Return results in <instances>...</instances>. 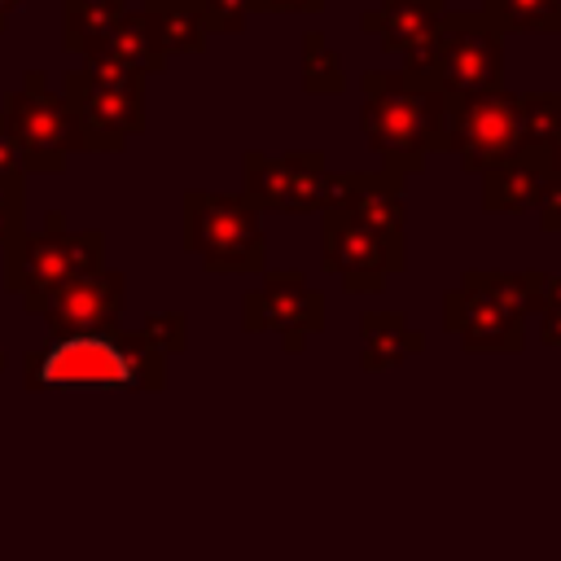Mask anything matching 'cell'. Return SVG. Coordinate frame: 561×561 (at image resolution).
<instances>
[{
    "mask_svg": "<svg viewBox=\"0 0 561 561\" xmlns=\"http://www.w3.org/2000/svg\"><path fill=\"white\" fill-rule=\"evenodd\" d=\"M460 285L478 289L482 298H491L495 307H504L508 316L526 320L539 311V289H543V272L539 267H465L460 272Z\"/></svg>",
    "mask_w": 561,
    "mask_h": 561,
    "instance_id": "17",
    "label": "cell"
},
{
    "mask_svg": "<svg viewBox=\"0 0 561 561\" xmlns=\"http://www.w3.org/2000/svg\"><path fill=\"white\" fill-rule=\"evenodd\" d=\"M202 13H206V31H241L250 18V4L245 0H202Z\"/></svg>",
    "mask_w": 561,
    "mask_h": 561,
    "instance_id": "24",
    "label": "cell"
},
{
    "mask_svg": "<svg viewBox=\"0 0 561 561\" xmlns=\"http://www.w3.org/2000/svg\"><path fill=\"white\" fill-rule=\"evenodd\" d=\"M22 232V188H0V245Z\"/></svg>",
    "mask_w": 561,
    "mask_h": 561,
    "instance_id": "26",
    "label": "cell"
},
{
    "mask_svg": "<svg viewBox=\"0 0 561 561\" xmlns=\"http://www.w3.org/2000/svg\"><path fill=\"white\" fill-rule=\"evenodd\" d=\"M346 210L351 219L368 224L381 237H403L408 202H403V175L394 171H329V202Z\"/></svg>",
    "mask_w": 561,
    "mask_h": 561,
    "instance_id": "13",
    "label": "cell"
},
{
    "mask_svg": "<svg viewBox=\"0 0 561 561\" xmlns=\"http://www.w3.org/2000/svg\"><path fill=\"white\" fill-rule=\"evenodd\" d=\"M539 342L543 346H561V272H543V289H539Z\"/></svg>",
    "mask_w": 561,
    "mask_h": 561,
    "instance_id": "23",
    "label": "cell"
},
{
    "mask_svg": "<svg viewBox=\"0 0 561 561\" xmlns=\"http://www.w3.org/2000/svg\"><path fill=\"white\" fill-rule=\"evenodd\" d=\"M543 162H548V175H561V127H557V136L543 145Z\"/></svg>",
    "mask_w": 561,
    "mask_h": 561,
    "instance_id": "28",
    "label": "cell"
},
{
    "mask_svg": "<svg viewBox=\"0 0 561 561\" xmlns=\"http://www.w3.org/2000/svg\"><path fill=\"white\" fill-rule=\"evenodd\" d=\"M96 267H105V232H70L61 215H48L39 232H18L4 245V289L26 311H35L57 285Z\"/></svg>",
    "mask_w": 561,
    "mask_h": 561,
    "instance_id": "4",
    "label": "cell"
},
{
    "mask_svg": "<svg viewBox=\"0 0 561 561\" xmlns=\"http://www.w3.org/2000/svg\"><path fill=\"white\" fill-rule=\"evenodd\" d=\"M416 83H430L443 96H478L504 88V31L486 13H443L430 75Z\"/></svg>",
    "mask_w": 561,
    "mask_h": 561,
    "instance_id": "5",
    "label": "cell"
},
{
    "mask_svg": "<svg viewBox=\"0 0 561 561\" xmlns=\"http://www.w3.org/2000/svg\"><path fill=\"white\" fill-rule=\"evenodd\" d=\"M443 329L469 355H517L526 346V324L460 280L443 294Z\"/></svg>",
    "mask_w": 561,
    "mask_h": 561,
    "instance_id": "12",
    "label": "cell"
},
{
    "mask_svg": "<svg viewBox=\"0 0 561 561\" xmlns=\"http://www.w3.org/2000/svg\"><path fill=\"white\" fill-rule=\"evenodd\" d=\"M482 13L500 31H530V35L561 31V0H486Z\"/></svg>",
    "mask_w": 561,
    "mask_h": 561,
    "instance_id": "19",
    "label": "cell"
},
{
    "mask_svg": "<svg viewBox=\"0 0 561 561\" xmlns=\"http://www.w3.org/2000/svg\"><path fill=\"white\" fill-rule=\"evenodd\" d=\"M561 127V88L517 96V140L522 149H543Z\"/></svg>",
    "mask_w": 561,
    "mask_h": 561,
    "instance_id": "20",
    "label": "cell"
},
{
    "mask_svg": "<svg viewBox=\"0 0 561 561\" xmlns=\"http://www.w3.org/2000/svg\"><path fill=\"white\" fill-rule=\"evenodd\" d=\"M535 210H539V228L543 232H561V175H548Z\"/></svg>",
    "mask_w": 561,
    "mask_h": 561,
    "instance_id": "25",
    "label": "cell"
},
{
    "mask_svg": "<svg viewBox=\"0 0 561 561\" xmlns=\"http://www.w3.org/2000/svg\"><path fill=\"white\" fill-rule=\"evenodd\" d=\"M443 13H447V0H381L359 18V26L377 35L386 53H408L416 39L438 31Z\"/></svg>",
    "mask_w": 561,
    "mask_h": 561,
    "instance_id": "16",
    "label": "cell"
},
{
    "mask_svg": "<svg viewBox=\"0 0 561 561\" xmlns=\"http://www.w3.org/2000/svg\"><path fill=\"white\" fill-rule=\"evenodd\" d=\"M26 390H162L167 355L136 329L48 333L22 368Z\"/></svg>",
    "mask_w": 561,
    "mask_h": 561,
    "instance_id": "1",
    "label": "cell"
},
{
    "mask_svg": "<svg viewBox=\"0 0 561 561\" xmlns=\"http://www.w3.org/2000/svg\"><path fill=\"white\" fill-rule=\"evenodd\" d=\"M425 351V333L403 316V311H364L359 316V368L364 373H386L408 364L412 355Z\"/></svg>",
    "mask_w": 561,
    "mask_h": 561,
    "instance_id": "15",
    "label": "cell"
},
{
    "mask_svg": "<svg viewBox=\"0 0 561 561\" xmlns=\"http://www.w3.org/2000/svg\"><path fill=\"white\" fill-rule=\"evenodd\" d=\"M320 267L342 276L346 294H381L386 276L408 267V241L381 237L337 206L320 210Z\"/></svg>",
    "mask_w": 561,
    "mask_h": 561,
    "instance_id": "6",
    "label": "cell"
},
{
    "mask_svg": "<svg viewBox=\"0 0 561 561\" xmlns=\"http://www.w3.org/2000/svg\"><path fill=\"white\" fill-rule=\"evenodd\" d=\"M517 149V92L495 88L478 96H447V153H456L469 175H482Z\"/></svg>",
    "mask_w": 561,
    "mask_h": 561,
    "instance_id": "9",
    "label": "cell"
},
{
    "mask_svg": "<svg viewBox=\"0 0 561 561\" xmlns=\"http://www.w3.org/2000/svg\"><path fill=\"white\" fill-rule=\"evenodd\" d=\"M153 351H162V355H180L184 346H188V316L184 311H149L145 320H140V329H136Z\"/></svg>",
    "mask_w": 561,
    "mask_h": 561,
    "instance_id": "22",
    "label": "cell"
},
{
    "mask_svg": "<svg viewBox=\"0 0 561 561\" xmlns=\"http://www.w3.org/2000/svg\"><path fill=\"white\" fill-rule=\"evenodd\" d=\"M548 184L543 149H517L504 162L482 171V210L486 215H522L539 206V193Z\"/></svg>",
    "mask_w": 561,
    "mask_h": 561,
    "instance_id": "14",
    "label": "cell"
},
{
    "mask_svg": "<svg viewBox=\"0 0 561 561\" xmlns=\"http://www.w3.org/2000/svg\"><path fill=\"white\" fill-rule=\"evenodd\" d=\"M359 88V127L368 149L381 158V171L408 180L434 153H447V96L438 88L416 83L403 70H364Z\"/></svg>",
    "mask_w": 561,
    "mask_h": 561,
    "instance_id": "2",
    "label": "cell"
},
{
    "mask_svg": "<svg viewBox=\"0 0 561 561\" xmlns=\"http://www.w3.org/2000/svg\"><path fill=\"white\" fill-rule=\"evenodd\" d=\"M4 364H9V355H4V337H0V373H4Z\"/></svg>",
    "mask_w": 561,
    "mask_h": 561,
    "instance_id": "29",
    "label": "cell"
},
{
    "mask_svg": "<svg viewBox=\"0 0 561 561\" xmlns=\"http://www.w3.org/2000/svg\"><path fill=\"white\" fill-rule=\"evenodd\" d=\"M302 88L311 96H337L346 88V75H342V61L337 53L329 48L324 31H307L302 35Z\"/></svg>",
    "mask_w": 561,
    "mask_h": 561,
    "instance_id": "21",
    "label": "cell"
},
{
    "mask_svg": "<svg viewBox=\"0 0 561 561\" xmlns=\"http://www.w3.org/2000/svg\"><path fill=\"white\" fill-rule=\"evenodd\" d=\"M9 131L22 149V167L31 171H61L66 153L79 149V131H75V118H70V105L66 101H53L39 79H31V88L22 96L9 101Z\"/></svg>",
    "mask_w": 561,
    "mask_h": 561,
    "instance_id": "11",
    "label": "cell"
},
{
    "mask_svg": "<svg viewBox=\"0 0 561 561\" xmlns=\"http://www.w3.org/2000/svg\"><path fill=\"white\" fill-rule=\"evenodd\" d=\"M145 26L153 35V44L167 53H193L206 39V13L202 0H149Z\"/></svg>",
    "mask_w": 561,
    "mask_h": 561,
    "instance_id": "18",
    "label": "cell"
},
{
    "mask_svg": "<svg viewBox=\"0 0 561 561\" xmlns=\"http://www.w3.org/2000/svg\"><path fill=\"white\" fill-rule=\"evenodd\" d=\"M263 285L245 289L241 298V329L245 333H280L289 355H302L311 333H324V294L298 267H263Z\"/></svg>",
    "mask_w": 561,
    "mask_h": 561,
    "instance_id": "7",
    "label": "cell"
},
{
    "mask_svg": "<svg viewBox=\"0 0 561 561\" xmlns=\"http://www.w3.org/2000/svg\"><path fill=\"white\" fill-rule=\"evenodd\" d=\"M250 13H320L324 0H245Z\"/></svg>",
    "mask_w": 561,
    "mask_h": 561,
    "instance_id": "27",
    "label": "cell"
},
{
    "mask_svg": "<svg viewBox=\"0 0 561 561\" xmlns=\"http://www.w3.org/2000/svg\"><path fill=\"white\" fill-rule=\"evenodd\" d=\"M123 307H127V276L118 267H96L44 294L31 316H39L48 333H92V329H118Z\"/></svg>",
    "mask_w": 561,
    "mask_h": 561,
    "instance_id": "10",
    "label": "cell"
},
{
    "mask_svg": "<svg viewBox=\"0 0 561 561\" xmlns=\"http://www.w3.org/2000/svg\"><path fill=\"white\" fill-rule=\"evenodd\" d=\"M241 197L254 210L276 215H316L329 202V162L320 149H289V153H259L241 158Z\"/></svg>",
    "mask_w": 561,
    "mask_h": 561,
    "instance_id": "8",
    "label": "cell"
},
{
    "mask_svg": "<svg viewBox=\"0 0 561 561\" xmlns=\"http://www.w3.org/2000/svg\"><path fill=\"white\" fill-rule=\"evenodd\" d=\"M184 250L215 276H259L267 267V237L259 210L241 193H184Z\"/></svg>",
    "mask_w": 561,
    "mask_h": 561,
    "instance_id": "3",
    "label": "cell"
}]
</instances>
